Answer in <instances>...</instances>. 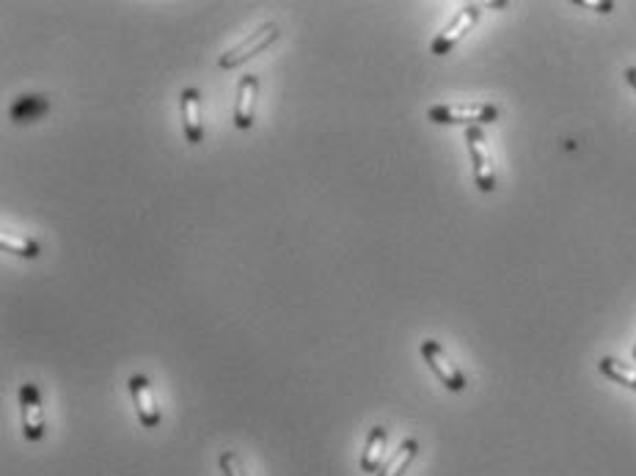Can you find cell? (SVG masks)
<instances>
[{
    "instance_id": "obj_12",
    "label": "cell",
    "mask_w": 636,
    "mask_h": 476,
    "mask_svg": "<svg viewBox=\"0 0 636 476\" xmlns=\"http://www.w3.org/2000/svg\"><path fill=\"white\" fill-rule=\"evenodd\" d=\"M416 452H419V441H416V438H405V441L397 446V452L391 454L389 460L380 465V471L375 476H402L408 471V465L413 463Z\"/></svg>"
},
{
    "instance_id": "obj_9",
    "label": "cell",
    "mask_w": 636,
    "mask_h": 476,
    "mask_svg": "<svg viewBox=\"0 0 636 476\" xmlns=\"http://www.w3.org/2000/svg\"><path fill=\"white\" fill-rule=\"evenodd\" d=\"M179 102H182V124H185V138H188V144H201V138H204L201 91L185 89L179 94Z\"/></svg>"
},
{
    "instance_id": "obj_3",
    "label": "cell",
    "mask_w": 636,
    "mask_h": 476,
    "mask_svg": "<svg viewBox=\"0 0 636 476\" xmlns=\"http://www.w3.org/2000/svg\"><path fill=\"white\" fill-rule=\"evenodd\" d=\"M276 39H279V25H273V23L262 25L257 34L246 36L240 45L232 47V50H226L224 56L218 58V67L221 69L243 67L246 61H251L254 56H259L262 50H268V47L276 42Z\"/></svg>"
},
{
    "instance_id": "obj_10",
    "label": "cell",
    "mask_w": 636,
    "mask_h": 476,
    "mask_svg": "<svg viewBox=\"0 0 636 476\" xmlns=\"http://www.w3.org/2000/svg\"><path fill=\"white\" fill-rule=\"evenodd\" d=\"M47 111H50V100H47L45 94H23L9 108V116H12L14 124H31L39 122Z\"/></svg>"
},
{
    "instance_id": "obj_1",
    "label": "cell",
    "mask_w": 636,
    "mask_h": 476,
    "mask_svg": "<svg viewBox=\"0 0 636 476\" xmlns=\"http://www.w3.org/2000/svg\"><path fill=\"white\" fill-rule=\"evenodd\" d=\"M427 119L436 124H466L482 127L499 119V108L493 102H458V105H436L427 111Z\"/></svg>"
},
{
    "instance_id": "obj_5",
    "label": "cell",
    "mask_w": 636,
    "mask_h": 476,
    "mask_svg": "<svg viewBox=\"0 0 636 476\" xmlns=\"http://www.w3.org/2000/svg\"><path fill=\"white\" fill-rule=\"evenodd\" d=\"M480 12L482 9L480 6H474V3H471V6H463V9L452 17V23L433 39V47H430L433 56H447L449 50H455V47L460 45V39L469 34L474 25L480 23Z\"/></svg>"
},
{
    "instance_id": "obj_11",
    "label": "cell",
    "mask_w": 636,
    "mask_h": 476,
    "mask_svg": "<svg viewBox=\"0 0 636 476\" xmlns=\"http://www.w3.org/2000/svg\"><path fill=\"white\" fill-rule=\"evenodd\" d=\"M386 438H389V432L386 427H372L367 438V446H364V452H361V471L364 474H378L380 465H383V446H386Z\"/></svg>"
},
{
    "instance_id": "obj_8",
    "label": "cell",
    "mask_w": 636,
    "mask_h": 476,
    "mask_svg": "<svg viewBox=\"0 0 636 476\" xmlns=\"http://www.w3.org/2000/svg\"><path fill=\"white\" fill-rule=\"evenodd\" d=\"M259 97V78L257 75H246L237 86V102H235V127L237 130H251L254 127V108H257Z\"/></svg>"
},
{
    "instance_id": "obj_17",
    "label": "cell",
    "mask_w": 636,
    "mask_h": 476,
    "mask_svg": "<svg viewBox=\"0 0 636 476\" xmlns=\"http://www.w3.org/2000/svg\"><path fill=\"white\" fill-rule=\"evenodd\" d=\"M625 80H628V86H634L636 89V67L625 69Z\"/></svg>"
},
{
    "instance_id": "obj_13",
    "label": "cell",
    "mask_w": 636,
    "mask_h": 476,
    "mask_svg": "<svg viewBox=\"0 0 636 476\" xmlns=\"http://www.w3.org/2000/svg\"><path fill=\"white\" fill-rule=\"evenodd\" d=\"M598 369H601L603 375L609 377V380H614V383L634 388L636 391V366L625 364V361H620V358H609V355H606V358H601Z\"/></svg>"
},
{
    "instance_id": "obj_6",
    "label": "cell",
    "mask_w": 636,
    "mask_h": 476,
    "mask_svg": "<svg viewBox=\"0 0 636 476\" xmlns=\"http://www.w3.org/2000/svg\"><path fill=\"white\" fill-rule=\"evenodd\" d=\"M20 410H23V432L28 441H42L45 435V410L36 383L20 386Z\"/></svg>"
},
{
    "instance_id": "obj_7",
    "label": "cell",
    "mask_w": 636,
    "mask_h": 476,
    "mask_svg": "<svg viewBox=\"0 0 636 476\" xmlns=\"http://www.w3.org/2000/svg\"><path fill=\"white\" fill-rule=\"evenodd\" d=\"M130 394H133L138 421L144 424L146 430H155L157 424H160V408H157L155 391L149 386V380L144 375L130 377Z\"/></svg>"
},
{
    "instance_id": "obj_14",
    "label": "cell",
    "mask_w": 636,
    "mask_h": 476,
    "mask_svg": "<svg viewBox=\"0 0 636 476\" xmlns=\"http://www.w3.org/2000/svg\"><path fill=\"white\" fill-rule=\"evenodd\" d=\"M0 248H3L6 254L25 256V259H36V256H39V245L17 232H0Z\"/></svg>"
},
{
    "instance_id": "obj_18",
    "label": "cell",
    "mask_w": 636,
    "mask_h": 476,
    "mask_svg": "<svg viewBox=\"0 0 636 476\" xmlns=\"http://www.w3.org/2000/svg\"><path fill=\"white\" fill-rule=\"evenodd\" d=\"M634 361H636V344H634Z\"/></svg>"
},
{
    "instance_id": "obj_16",
    "label": "cell",
    "mask_w": 636,
    "mask_h": 476,
    "mask_svg": "<svg viewBox=\"0 0 636 476\" xmlns=\"http://www.w3.org/2000/svg\"><path fill=\"white\" fill-rule=\"evenodd\" d=\"M576 6H581V9H595V12L601 14H609L614 9L612 3H595V0H576Z\"/></svg>"
},
{
    "instance_id": "obj_15",
    "label": "cell",
    "mask_w": 636,
    "mask_h": 476,
    "mask_svg": "<svg viewBox=\"0 0 636 476\" xmlns=\"http://www.w3.org/2000/svg\"><path fill=\"white\" fill-rule=\"evenodd\" d=\"M218 465H221L224 476H248L246 465H243V460H240L235 452H221V457H218Z\"/></svg>"
},
{
    "instance_id": "obj_4",
    "label": "cell",
    "mask_w": 636,
    "mask_h": 476,
    "mask_svg": "<svg viewBox=\"0 0 636 476\" xmlns=\"http://www.w3.org/2000/svg\"><path fill=\"white\" fill-rule=\"evenodd\" d=\"M422 355H424V361H427V366L436 372L438 380H441V383H444L449 391H455V394L466 391V375L460 372L458 364L449 358L447 350H444V347H441L436 339H424Z\"/></svg>"
},
{
    "instance_id": "obj_2",
    "label": "cell",
    "mask_w": 636,
    "mask_h": 476,
    "mask_svg": "<svg viewBox=\"0 0 636 476\" xmlns=\"http://www.w3.org/2000/svg\"><path fill=\"white\" fill-rule=\"evenodd\" d=\"M466 144H469L471 166H474V182L482 193H493L496 190V171H493V157L485 141L482 127H469L466 130Z\"/></svg>"
}]
</instances>
